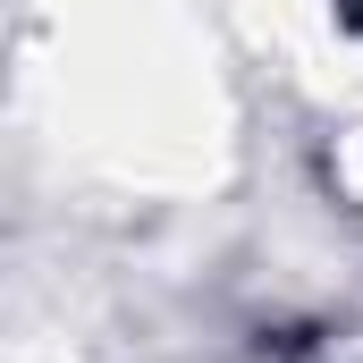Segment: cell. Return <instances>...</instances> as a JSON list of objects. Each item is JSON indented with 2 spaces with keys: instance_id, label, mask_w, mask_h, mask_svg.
Instances as JSON below:
<instances>
[{
  "instance_id": "obj_1",
  "label": "cell",
  "mask_w": 363,
  "mask_h": 363,
  "mask_svg": "<svg viewBox=\"0 0 363 363\" xmlns=\"http://www.w3.org/2000/svg\"><path fill=\"white\" fill-rule=\"evenodd\" d=\"M355 17H363V0H355Z\"/></svg>"
}]
</instances>
